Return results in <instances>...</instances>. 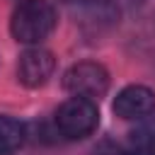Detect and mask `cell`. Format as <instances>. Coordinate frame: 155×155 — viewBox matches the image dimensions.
<instances>
[{
  "label": "cell",
  "instance_id": "cell-1",
  "mask_svg": "<svg viewBox=\"0 0 155 155\" xmlns=\"http://www.w3.org/2000/svg\"><path fill=\"white\" fill-rule=\"evenodd\" d=\"M56 10L48 0H22L10 19V31L22 44H41L56 29Z\"/></svg>",
  "mask_w": 155,
  "mask_h": 155
},
{
  "label": "cell",
  "instance_id": "cell-2",
  "mask_svg": "<svg viewBox=\"0 0 155 155\" xmlns=\"http://www.w3.org/2000/svg\"><path fill=\"white\" fill-rule=\"evenodd\" d=\"M99 124V109L94 99L87 97H70L56 111V128L65 138H85Z\"/></svg>",
  "mask_w": 155,
  "mask_h": 155
},
{
  "label": "cell",
  "instance_id": "cell-3",
  "mask_svg": "<svg viewBox=\"0 0 155 155\" xmlns=\"http://www.w3.org/2000/svg\"><path fill=\"white\" fill-rule=\"evenodd\" d=\"M63 87L73 97L99 99L109 90V73L97 61H80L63 73Z\"/></svg>",
  "mask_w": 155,
  "mask_h": 155
},
{
  "label": "cell",
  "instance_id": "cell-4",
  "mask_svg": "<svg viewBox=\"0 0 155 155\" xmlns=\"http://www.w3.org/2000/svg\"><path fill=\"white\" fill-rule=\"evenodd\" d=\"M56 70V58L51 51L41 48V46H31L27 48L19 61H17V78L24 87H41L48 82V78Z\"/></svg>",
  "mask_w": 155,
  "mask_h": 155
},
{
  "label": "cell",
  "instance_id": "cell-5",
  "mask_svg": "<svg viewBox=\"0 0 155 155\" xmlns=\"http://www.w3.org/2000/svg\"><path fill=\"white\" fill-rule=\"evenodd\" d=\"M111 109H114L116 116H121L126 121L145 119L155 111V92L145 85H128L116 94Z\"/></svg>",
  "mask_w": 155,
  "mask_h": 155
},
{
  "label": "cell",
  "instance_id": "cell-6",
  "mask_svg": "<svg viewBox=\"0 0 155 155\" xmlns=\"http://www.w3.org/2000/svg\"><path fill=\"white\" fill-rule=\"evenodd\" d=\"M63 5H68L70 10L85 12L90 19H107L114 22L119 17V5L116 0H61Z\"/></svg>",
  "mask_w": 155,
  "mask_h": 155
},
{
  "label": "cell",
  "instance_id": "cell-7",
  "mask_svg": "<svg viewBox=\"0 0 155 155\" xmlns=\"http://www.w3.org/2000/svg\"><path fill=\"white\" fill-rule=\"evenodd\" d=\"M24 124L12 116H0V155L17 150L24 143Z\"/></svg>",
  "mask_w": 155,
  "mask_h": 155
},
{
  "label": "cell",
  "instance_id": "cell-8",
  "mask_svg": "<svg viewBox=\"0 0 155 155\" xmlns=\"http://www.w3.org/2000/svg\"><path fill=\"white\" fill-rule=\"evenodd\" d=\"M128 140H131L133 148H155V116L140 121L128 133Z\"/></svg>",
  "mask_w": 155,
  "mask_h": 155
},
{
  "label": "cell",
  "instance_id": "cell-9",
  "mask_svg": "<svg viewBox=\"0 0 155 155\" xmlns=\"http://www.w3.org/2000/svg\"><path fill=\"white\" fill-rule=\"evenodd\" d=\"M124 155H155V148H131Z\"/></svg>",
  "mask_w": 155,
  "mask_h": 155
}]
</instances>
